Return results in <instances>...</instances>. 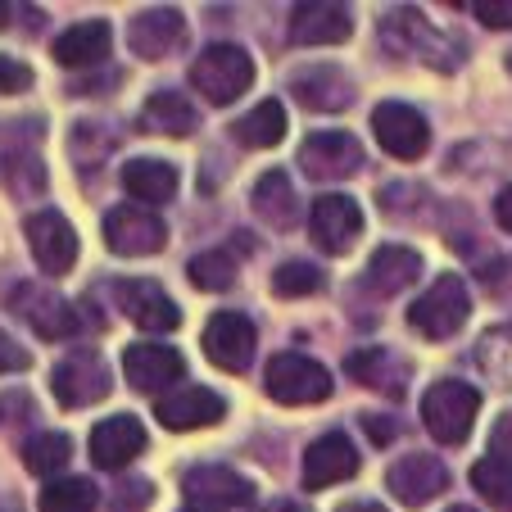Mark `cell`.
I'll return each mask as SVG.
<instances>
[{
	"instance_id": "cell-32",
	"label": "cell",
	"mask_w": 512,
	"mask_h": 512,
	"mask_svg": "<svg viewBox=\"0 0 512 512\" xmlns=\"http://www.w3.org/2000/svg\"><path fill=\"white\" fill-rule=\"evenodd\" d=\"M23 463H28V472H37V476H59L68 463H73V440H68L64 431L37 435V440L23 445Z\"/></svg>"
},
{
	"instance_id": "cell-21",
	"label": "cell",
	"mask_w": 512,
	"mask_h": 512,
	"mask_svg": "<svg viewBox=\"0 0 512 512\" xmlns=\"http://www.w3.org/2000/svg\"><path fill=\"white\" fill-rule=\"evenodd\" d=\"M141 454H145L141 417L118 413V417H105V422L91 431V458H96V467H105V472H118V467H127Z\"/></svg>"
},
{
	"instance_id": "cell-18",
	"label": "cell",
	"mask_w": 512,
	"mask_h": 512,
	"mask_svg": "<svg viewBox=\"0 0 512 512\" xmlns=\"http://www.w3.org/2000/svg\"><path fill=\"white\" fill-rule=\"evenodd\" d=\"M123 372H127V381H132L141 395H155V390L182 381L186 358L177 354L173 345H150V340H141V345H127Z\"/></svg>"
},
{
	"instance_id": "cell-34",
	"label": "cell",
	"mask_w": 512,
	"mask_h": 512,
	"mask_svg": "<svg viewBox=\"0 0 512 512\" xmlns=\"http://www.w3.org/2000/svg\"><path fill=\"white\" fill-rule=\"evenodd\" d=\"M41 512H96V485L87 476L73 481H50L41 490Z\"/></svg>"
},
{
	"instance_id": "cell-24",
	"label": "cell",
	"mask_w": 512,
	"mask_h": 512,
	"mask_svg": "<svg viewBox=\"0 0 512 512\" xmlns=\"http://www.w3.org/2000/svg\"><path fill=\"white\" fill-rule=\"evenodd\" d=\"M345 368L358 386H372L390 399H399L404 386H408V363L399 354H390V349H381V345H368V349H358V354H349Z\"/></svg>"
},
{
	"instance_id": "cell-11",
	"label": "cell",
	"mask_w": 512,
	"mask_h": 512,
	"mask_svg": "<svg viewBox=\"0 0 512 512\" xmlns=\"http://www.w3.org/2000/svg\"><path fill=\"white\" fill-rule=\"evenodd\" d=\"M372 132H377L381 150L395 159H422L426 145H431V127L404 100H386V105L372 109Z\"/></svg>"
},
{
	"instance_id": "cell-10",
	"label": "cell",
	"mask_w": 512,
	"mask_h": 512,
	"mask_svg": "<svg viewBox=\"0 0 512 512\" xmlns=\"http://www.w3.org/2000/svg\"><path fill=\"white\" fill-rule=\"evenodd\" d=\"M23 232H28L32 259H37L41 272H50V277H64V272L78 263V232L68 227L64 213H55V209L32 213L28 223H23Z\"/></svg>"
},
{
	"instance_id": "cell-17",
	"label": "cell",
	"mask_w": 512,
	"mask_h": 512,
	"mask_svg": "<svg viewBox=\"0 0 512 512\" xmlns=\"http://www.w3.org/2000/svg\"><path fill=\"white\" fill-rule=\"evenodd\" d=\"M223 413H227V404L204 386H177L168 395H159V404H155V417L168 431H200V426L223 422Z\"/></svg>"
},
{
	"instance_id": "cell-46",
	"label": "cell",
	"mask_w": 512,
	"mask_h": 512,
	"mask_svg": "<svg viewBox=\"0 0 512 512\" xmlns=\"http://www.w3.org/2000/svg\"><path fill=\"white\" fill-rule=\"evenodd\" d=\"M0 28H10V5H0Z\"/></svg>"
},
{
	"instance_id": "cell-43",
	"label": "cell",
	"mask_w": 512,
	"mask_h": 512,
	"mask_svg": "<svg viewBox=\"0 0 512 512\" xmlns=\"http://www.w3.org/2000/svg\"><path fill=\"white\" fill-rule=\"evenodd\" d=\"M494 218H499L503 232H512V186L508 191H499V200H494Z\"/></svg>"
},
{
	"instance_id": "cell-36",
	"label": "cell",
	"mask_w": 512,
	"mask_h": 512,
	"mask_svg": "<svg viewBox=\"0 0 512 512\" xmlns=\"http://www.w3.org/2000/svg\"><path fill=\"white\" fill-rule=\"evenodd\" d=\"M318 290H322V272L304 259H290L272 272V295H281V300H300V295H318Z\"/></svg>"
},
{
	"instance_id": "cell-42",
	"label": "cell",
	"mask_w": 512,
	"mask_h": 512,
	"mask_svg": "<svg viewBox=\"0 0 512 512\" xmlns=\"http://www.w3.org/2000/svg\"><path fill=\"white\" fill-rule=\"evenodd\" d=\"M494 454L512 458V413H503V422L494 426Z\"/></svg>"
},
{
	"instance_id": "cell-15",
	"label": "cell",
	"mask_w": 512,
	"mask_h": 512,
	"mask_svg": "<svg viewBox=\"0 0 512 512\" xmlns=\"http://www.w3.org/2000/svg\"><path fill=\"white\" fill-rule=\"evenodd\" d=\"M182 490L186 499H195V508H250L254 503V481H245L241 472L232 467H218V463H204L191 467L182 476Z\"/></svg>"
},
{
	"instance_id": "cell-40",
	"label": "cell",
	"mask_w": 512,
	"mask_h": 512,
	"mask_svg": "<svg viewBox=\"0 0 512 512\" xmlns=\"http://www.w3.org/2000/svg\"><path fill=\"white\" fill-rule=\"evenodd\" d=\"M28 368H32V354L14 336L0 331V372H28Z\"/></svg>"
},
{
	"instance_id": "cell-39",
	"label": "cell",
	"mask_w": 512,
	"mask_h": 512,
	"mask_svg": "<svg viewBox=\"0 0 512 512\" xmlns=\"http://www.w3.org/2000/svg\"><path fill=\"white\" fill-rule=\"evenodd\" d=\"M472 14L485 28H512V0H472Z\"/></svg>"
},
{
	"instance_id": "cell-25",
	"label": "cell",
	"mask_w": 512,
	"mask_h": 512,
	"mask_svg": "<svg viewBox=\"0 0 512 512\" xmlns=\"http://www.w3.org/2000/svg\"><path fill=\"white\" fill-rule=\"evenodd\" d=\"M417 277H422V254L408 250V245H381L368 259V272H363V281H368L377 295H399V290H408Z\"/></svg>"
},
{
	"instance_id": "cell-2",
	"label": "cell",
	"mask_w": 512,
	"mask_h": 512,
	"mask_svg": "<svg viewBox=\"0 0 512 512\" xmlns=\"http://www.w3.org/2000/svg\"><path fill=\"white\" fill-rule=\"evenodd\" d=\"M191 87L200 91L204 100H213V105H232V100H241L245 91L254 87V59H250V50L232 46V41L209 46L191 64Z\"/></svg>"
},
{
	"instance_id": "cell-41",
	"label": "cell",
	"mask_w": 512,
	"mask_h": 512,
	"mask_svg": "<svg viewBox=\"0 0 512 512\" xmlns=\"http://www.w3.org/2000/svg\"><path fill=\"white\" fill-rule=\"evenodd\" d=\"M358 422L368 426V431H372V440H377V445H386L390 435L399 431V417H381V413H363V417H358Z\"/></svg>"
},
{
	"instance_id": "cell-22",
	"label": "cell",
	"mask_w": 512,
	"mask_h": 512,
	"mask_svg": "<svg viewBox=\"0 0 512 512\" xmlns=\"http://www.w3.org/2000/svg\"><path fill=\"white\" fill-rule=\"evenodd\" d=\"M127 41L141 59H164L186 41V23L177 10H141L127 28Z\"/></svg>"
},
{
	"instance_id": "cell-49",
	"label": "cell",
	"mask_w": 512,
	"mask_h": 512,
	"mask_svg": "<svg viewBox=\"0 0 512 512\" xmlns=\"http://www.w3.org/2000/svg\"><path fill=\"white\" fill-rule=\"evenodd\" d=\"M508 68H512V55H508Z\"/></svg>"
},
{
	"instance_id": "cell-23",
	"label": "cell",
	"mask_w": 512,
	"mask_h": 512,
	"mask_svg": "<svg viewBox=\"0 0 512 512\" xmlns=\"http://www.w3.org/2000/svg\"><path fill=\"white\" fill-rule=\"evenodd\" d=\"M109 46H114V32H109L105 19H87L73 23L68 32H59L55 41V64L64 68H96L109 59Z\"/></svg>"
},
{
	"instance_id": "cell-6",
	"label": "cell",
	"mask_w": 512,
	"mask_h": 512,
	"mask_svg": "<svg viewBox=\"0 0 512 512\" xmlns=\"http://www.w3.org/2000/svg\"><path fill=\"white\" fill-rule=\"evenodd\" d=\"M204 358H209L213 368L223 372H245L254 363V349H259V331H254V322L245 318V313H213L209 322H204Z\"/></svg>"
},
{
	"instance_id": "cell-33",
	"label": "cell",
	"mask_w": 512,
	"mask_h": 512,
	"mask_svg": "<svg viewBox=\"0 0 512 512\" xmlns=\"http://www.w3.org/2000/svg\"><path fill=\"white\" fill-rule=\"evenodd\" d=\"M472 485L481 490L485 503H494V508H512V458H481V463L472 467Z\"/></svg>"
},
{
	"instance_id": "cell-7",
	"label": "cell",
	"mask_w": 512,
	"mask_h": 512,
	"mask_svg": "<svg viewBox=\"0 0 512 512\" xmlns=\"http://www.w3.org/2000/svg\"><path fill=\"white\" fill-rule=\"evenodd\" d=\"M363 164H368L363 141L349 132H313L309 141L300 145V168L313 182H345V177H354Z\"/></svg>"
},
{
	"instance_id": "cell-4",
	"label": "cell",
	"mask_w": 512,
	"mask_h": 512,
	"mask_svg": "<svg viewBox=\"0 0 512 512\" xmlns=\"http://www.w3.org/2000/svg\"><path fill=\"white\" fill-rule=\"evenodd\" d=\"M263 386H268V395L277 404H290V408L322 404L331 395V372L304 354H277L268 363V372H263Z\"/></svg>"
},
{
	"instance_id": "cell-31",
	"label": "cell",
	"mask_w": 512,
	"mask_h": 512,
	"mask_svg": "<svg viewBox=\"0 0 512 512\" xmlns=\"http://www.w3.org/2000/svg\"><path fill=\"white\" fill-rule=\"evenodd\" d=\"M476 368H481V377L494 381V386H512V322L490 327L476 340Z\"/></svg>"
},
{
	"instance_id": "cell-9",
	"label": "cell",
	"mask_w": 512,
	"mask_h": 512,
	"mask_svg": "<svg viewBox=\"0 0 512 512\" xmlns=\"http://www.w3.org/2000/svg\"><path fill=\"white\" fill-rule=\"evenodd\" d=\"M114 304L123 309L127 322H136L141 331H177L182 327V309L159 281H114Z\"/></svg>"
},
{
	"instance_id": "cell-26",
	"label": "cell",
	"mask_w": 512,
	"mask_h": 512,
	"mask_svg": "<svg viewBox=\"0 0 512 512\" xmlns=\"http://www.w3.org/2000/svg\"><path fill=\"white\" fill-rule=\"evenodd\" d=\"M381 41H386L390 55H408L413 46H422L426 64L445 68V59H440V32H431V23L417 10H390L386 19H381Z\"/></svg>"
},
{
	"instance_id": "cell-16",
	"label": "cell",
	"mask_w": 512,
	"mask_h": 512,
	"mask_svg": "<svg viewBox=\"0 0 512 512\" xmlns=\"http://www.w3.org/2000/svg\"><path fill=\"white\" fill-rule=\"evenodd\" d=\"M290 96L304 109H313V114H340V109L354 105V82L336 64H313L290 78Z\"/></svg>"
},
{
	"instance_id": "cell-3",
	"label": "cell",
	"mask_w": 512,
	"mask_h": 512,
	"mask_svg": "<svg viewBox=\"0 0 512 512\" xmlns=\"http://www.w3.org/2000/svg\"><path fill=\"white\" fill-rule=\"evenodd\" d=\"M467 313H472L467 281L458 277V272H440L435 286L426 290V295H417V304L408 309V322H413V331L426 340H449L463 331Z\"/></svg>"
},
{
	"instance_id": "cell-27",
	"label": "cell",
	"mask_w": 512,
	"mask_h": 512,
	"mask_svg": "<svg viewBox=\"0 0 512 512\" xmlns=\"http://www.w3.org/2000/svg\"><path fill=\"white\" fill-rule=\"evenodd\" d=\"M123 191L145 204H168L177 195V168L168 159H132L123 164Z\"/></svg>"
},
{
	"instance_id": "cell-14",
	"label": "cell",
	"mask_w": 512,
	"mask_h": 512,
	"mask_svg": "<svg viewBox=\"0 0 512 512\" xmlns=\"http://www.w3.org/2000/svg\"><path fill=\"white\" fill-rule=\"evenodd\" d=\"M386 485L404 508H426L435 494L449 490V467L435 454H404L399 463H390Z\"/></svg>"
},
{
	"instance_id": "cell-48",
	"label": "cell",
	"mask_w": 512,
	"mask_h": 512,
	"mask_svg": "<svg viewBox=\"0 0 512 512\" xmlns=\"http://www.w3.org/2000/svg\"><path fill=\"white\" fill-rule=\"evenodd\" d=\"M449 512H472V508H449Z\"/></svg>"
},
{
	"instance_id": "cell-38",
	"label": "cell",
	"mask_w": 512,
	"mask_h": 512,
	"mask_svg": "<svg viewBox=\"0 0 512 512\" xmlns=\"http://www.w3.org/2000/svg\"><path fill=\"white\" fill-rule=\"evenodd\" d=\"M32 87V68L23 59L0 55V96H19V91Z\"/></svg>"
},
{
	"instance_id": "cell-45",
	"label": "cell",
	"mask_w": 512,
	"mask_h": 512,
	"mask_svg": "<svg viewBox=\"0 0 512 512\" xmlns=\"http://www.w3.org/2000/svg\"><path fill=\"white\" fill-rule=\"evenodd\" d=\"M336 512H386L381 503H368V499H354V503H340Z\"/></svg>"
},
{
	"instance_id": "cell-28",
	"label": "cell",
	"mask_w": 512,
	"mask_h": 512,
	"mask_svg": "<svg viewBox=\"0 0 512 512\" xmlns=\"http://www.w3.org/2000/svg\"><path fill=\"white\" fill-rule=\"evenodd\" d=\"M141 127H150L159 136H191L200 127V114H195V105L182 91H155L141 105Z\"/></svg>"
},
{
	"instance_id": "cell-35",
	"label": "cell",
	"mask_w": 512,
	"mask_h": 512,
	"mask_svg": "<svg viewBox=\"0 0 512 512\" xmlns=\"http://www.w3.org/2000/svg\"><path fill=\"white\" fill-rule=\"evenodd\" d=\"M195 290H232L236 286V263L232 254L223 250H209V254H195L191 268H186Z\"/></svg>"
},
{
	"instance_id": "cell-44",
	"label": "cell",
	"mask_w": 512,
	"mask_h": 512,
	"mask_svg": "<svg viewBox=\"0 0 512 512\" xmlns=\"http://www.w3.org/2000/svg\"><path fill=\"white\" fill-rule=\"evenodd\" d=\"M259 512H313L309 503H300V499H272V503H263Z\"/></svg>"
},
{
	"instance_id": "cell-47",
	"label": "cell",
	"mask_w": 512,
	"mask_h": 512,
	"mask_svg": "<svg viewBox=\"0 0 512 512\" xmlns=\"http://www.w3.org/2000/svg\"><path fill=\"white\" fill-rule=\"evenodd\" d=\"M186 512H218V508H186Z\"/></svg>"
},
{
	"instance_id": "cell-20",
	"label": "cell",
	"mask_w": 512,
	"mask_h": 512,
	"mask_svg": "<svg viewBox=\"0 0 512 512\" xmlns=\"http://www.w3.org/2000/svg\"><path fill=\"white\" fill-rule=\"evenodd\" d=\"M354 472H358V449L340 431L313 440L309 454H304V490H327V485L349 481Z\"/></svg>"
},
{
	"instance_id": "cell-12",
	"label": "cell",
	"mask_w": 512,
	"mask_h": 512,
	"mask_svg": "<svg viewBox=\"0 0 512 512\" xmlns=\"http://www.w3.org/2000/svg\"><path fill=\"white\" fill-rule=\"evenodd\" d=\"M10 309L19 313L41 340H68L78 331V309H73L64 295H55L50 286H32V281L19 286L10 295Z\"/></svg>"
},
{
	"instance_id": "cell-29",
	"label": "cell",
	"mask_w": 512,
	"mask_h": 512,
	"mask_svg": "<svg viewBox=\"0 0 512 512\" xmlns=\"http://www.w3.org/2000/svg\"><path fill=\"white\" fill-rule=\"evenodd\" d=\"M254 213H259L268 227L277 232H290L295 218H300V200H295V186H290L286 173H263L259 186H254Z\"/></svg>"
},
{
	"instance_id": "cell-1",
	"label": "cell",
	"mask_w": 512,
	"mask_h": 512,
	"mask_svg": "<svg viewBox=\"0 0 512 512\" xmlns=\"http://www.w3.org/2000/svg\"><path fill=\"white\" fill-rule=\"evenodd\" d=\"M476 413H481V390L458 377L435 381L422 395V422L440 445H463L476 426Z\"/></svg>"
},
{
	"instance_id": "cell-37",
	"label": "cell",
	"mask_w": 512,
	"mask_h": 512,
	"mask_svg": "<svg viewBox=\"0 0 512 512\" xmlns=\"http://www.w3.org/2000/svg\"><path fill=\"white\" fill-rule=\"evenodd\" d=\"M150 499H155V485H150V481H127V485H118V490H114L109 512H141Z\"/></svg>"
},
{
	"instance_id": "cell-5",
	"label": "cell",
	"mask_w": 512,
	"mask_h": 512,
	"mask_svg": "<svg viewBox=\"0 0 512 512\" xmlns=\"http://www.w3.org/2000/svg\"><path fill=\"white\" fill-rule=\"evenodd\" d=\"M105 245L118 259H145V254H159L168 245V227L145 204H118L105 218Z\"/></svg>"
},
{
	"instance_id": "cell-8",
	"label": "cell",
	"mask_w": 512,
	"mask_h": 512,
	"mask_svg": "<svg viewBox=\"0 0 512 512\" xmlns=\"http://www.w3.org/2000/svg\"><path fill=\"white\" fill-rule=\"evenodd\" d=\"M50 390L64 408H91L109 395V368L100 363V354L91 349H78V354H68L55 363L50 372Z\"/></svg>"
},
{
	"instance_id": "cell-30",
	"label": "cell",
	"mask_w": 512,
	"mask_h": 512,
	"mask_svg": "<svg viewBox=\"0 0 512 512\" xmlns=\"http://www.w3.org/2000/svg\"><path fill=\"white\" fill-rule=\"evenodd\" d=\"M232 136L241 145H250V150H272L286 136V109H281V100H259L250 114H241L232 123Z\"/></svg>"
},
{
	"instance_id": "cell-19",
	"label": "cell",
	"mask_w": 512,
	"mask_h": 512,
	"mask_svg": "<svg viewBox=\"0 0 512 512\" xmlns=\"http://www.w3.org/2000/svg\"><path fill=\"white\" fill-rule=\"evenodd\" d=\"M354 32L345 5H327V0H304L290 10V41L295 46H340Z\"/></svg>"
},
{
	"instance_id": "cell-13",
	"label": "cell",
	"mask_w": 512,
	"mask_h": 512,
	"mask_svg": "<svg viewBox=\"0 0 512 512\" xmlns=\"http://www.w3.org/2000/svg\"><path fill=\"white\" fill-rule=\"evenodd\" d=\"M309 232L318 241V250L327 254H349L363 232V209L354 195H318L309 213Z\"/></svg>"
}]
</instances>
